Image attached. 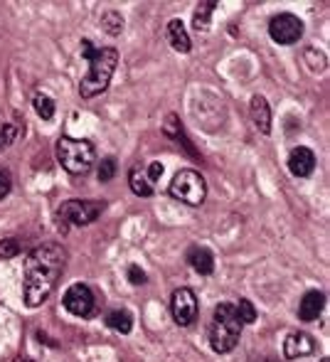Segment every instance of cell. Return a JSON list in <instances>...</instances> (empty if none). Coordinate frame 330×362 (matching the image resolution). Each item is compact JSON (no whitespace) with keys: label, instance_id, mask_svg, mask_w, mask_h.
<instances>
[{"label":"cell","instance_id":"obj_1","mask_svg":"<svg viewBox=\"0 0 330 362\" xmlns=\"http://www.w3.org/2000/svg\"><path fill=\"white\" fill-rule=\"evenodd\" d=\"M64 264H67V252L57 242L40 244L28 254L23 284V298L28 308H37L52 296L64 272Z\"/></svg>","mask_w":330,"mask_h":362},{"label":"cell","instance_id":"obj_2","mask_svg":"<svg viewBox=\"0 0 330 362\" xmlns=\"http://www.w3.org/2000/svg\"><path fill=\"white\" fill-rule=\"evenodd\" d=\"M82 54L89 62V74L79 81V96L94 99L104 94L111 84L116 67H119V49L116 47H94L91 40H82Z\"/></svg>","mask_w":330,"mask_h":362},{"label":"cell","instance_id":"obj_3","mask_svg":"<svg viewBox=\"0 0 330 362\" xmlns=\"http://www.w3.org/2000/svg\"><path fill=\"white\" fill-rule=\"evenodd\" d=\"M242 320L235 310V303H220L215 305V313L210 320V330H207V338H210V348L217 355H227L240 345L242 338Z\"/></svg>","mask_w":330,"mask_h":362},{"label":"cell","instance_id":"obj_4","mask_svg":"<svg viewBox=\"0 0 330 362\" xmlns=\"http://www.w3.org/2000/svg\"><path fill=\"white\" fill-rule=\"evenodd\" d=\"M57 160L69 175H86L96 163V148L86 139L74 136H59L57 141Z\"/></svg>","mask_w":330,"mask_h":362},{"label":"cell","instance_id":"obj_5","mask_svg":"<svg viewBox=\"0 0 330 362\" xmlns=\"http://www.w3.org/2000/svg\"><path fill=\"white\" fill-rule=\"evenodd\" d=\"M167 192H170V197L180 200L182 205L200 207L207 197V182L197 170L185 168V170L175 173V177H172L170 185H167Z\"/></svg>","mask_w":330,"mask_h":362},{"label":"cell","instance_id":"obj_6","mask_svg":"<svg viewBox=\"0 0 330 362\" xmlns=\"http://www.w3.org/2000/svg\"><path fill=\"white\" fill-rule=\"evenodd\" d=\"M104 210H106V202H99V200H67L59 205L57 217H59L62 229L86 227V224L96 222Z\"/></svg>","mask_w":330,"mask_h":362},{"label":"cell","instance_id":"obj_7","mask_svg":"<svg viewBox=\"0 0 330 362\" xmlns=\"http://www.w3.org/2000/svg\"><path fill=\"white\" fill-rule=\"evenodd\" d=\"M303 30H306L303 20L293 13H278L269 20V37L276 45H283V47L296 45L303 37Z\"/></svg>","mask_w":330,"mask_h":362},{"label":"cell","instance_id":"obj_8","mask_svg":"<svg viewBox=\"0 0 330 362\" xmlns=\"http://www.w3.org/2000/svg\"><path fill=\"white\" fill-rule=\"evenodd\" d=\"M170 313H172V320L182 328L195 323L197 313H200V303H197V296L192 288L182 286V288H175L170 296Z\"/></svg>","mask_w":330,"mask_h":362},{"label":"cell","instance_id":"obj_9","mask_svg":"<svg viewBox=\"0 0 330 362\" xmlns=\"http://www.w3.org/2000/svg\"><path fill=\"white\" fill-rule=\"evenodd\" d=\"M67 313L77 315V318H89L94 313V291H91L86 284H72L67 291H64L62 298Z\"/></svg>","mask_w":330,"mask_h":362},{"label":"cell","instance_id":"obj_10","mask_svg":"<svg viewBox=\"0 0 330 362\" xmlns=\"http://www.w3.org/2000/svg\"><path fill=\"white\" fill-rule=\"evenodd\" d=\"M288 170L293 177H311L316 170V153L306 146H296L288 153Z\"/></svg>","mask_w":330,"mask_h":362},{"label":"cell","instance_id":"obj_11","mask_svg":"<svg viewBox=\"0 0 330 362\" xmlns=\"http://www.w3.org/2000/svg\"><path fill=\"white\" fill-rule=\"evenodd\" d=\"M313 353H316V340L308 333H291L286 338V343H283V355H286V360H301Z\"/></svg>","mask_w":330,"mask_h":362},{"label":"cell","instance_id":"obj_12","mask_svg":"<svg viewBox=\"0 0 330 362\" xmlns=\"http://www.w3.org/2000/svg\"><path fill=\"white\" fill-rule=\"evenodd\" d=\"M249 116H252V124L259 134L269 136L271 134V109H269V101L261 94H254L249 101Z\"/></svg>","mask_w":330,"mask_h":362},{"label":"cell","instance_id":"obj_13","mask_svg":"<svg viewBox=\"0 0 330 362\" xmlns=\"http://www.w3.org/2000/svg\"><path fill=\"white\" fill-rule=\"evenodd\" d=\"M323 308H326V293L313 288V291H308L301 298V303H298V318H301L303 323H313V320H318V315L323 313Z\"/></svg>","mask_w":330,"mask_h":362},{"label":"cell","instance_id":"obj_14","mask_svg":"<svg viewBox=\"0 0 330 362\" xmlns=\"http://www.w3.org/2000/svg\"><path fill=\"white\" fill-rule=\"evenodd\" d=\"M165 37H167V42H170V47L175 49V52L187 54L192 49V40H190V35H187L185 23H182L180 18L167 20V25H165Z\"/></svg>","mask_w":330,"mask_h":362},{"label":"cell","instance_id":"obj_15","mask_svg":"<svg viewBox=\"0 0 330 362\" xmlns=\"http://www.w3.org/2000/svg\"><path fill=\"white\" fill-rule=\"evenodd\" d=\"M187 264H190L200 276H210V274L215 272V254L207 247L195 244V247L187 249Z\"/></svg>","mask_w":330,"mask_h":362},{"label":"cell","instance_id":"obj_16","mask_svg":"<svg viewBox=\"0 0 330 362\" xmlns=\"http://www.w3.org/2000/svg\"><path fill=\"white\" fill-rule=\"evenodd\" d=\"M163 134L167 136V139H172L177 146H182L185 148L190 156H197V151L192 148V144L187 141V134H185V129H182V124H180V119H177L175 114H167V119H165V124H163Z\"/></svg>","mask_w":330,"mask_h":362},{"label":"cell","instance_id":"obj_17","mask_svg":"<svg viewBox=\"0 0 330 362\" xmlns=\"http://www.w3.org/2000/svg\"><path fill=\"white\" fill-rule=\"evenodd\" d=\"M106 325H109L111 330H116V333L129 335L131 330H134V315L126 308H114L111 313H106Z\"/></svg>","mask_w":330,"mask_h":362},{"label":"cell","instance_id":"obj_18","mask_svg":"<svg viewBox=\"0 0 330 362\" xmlns=\"http://www.w3.org/2000/svg\"><path fill=\"white\" fill-rule=\"evenodd\" d=\"M129 185H131V190H134V195H139V197H151V195H153V185L148 182V177H146V170L141 165L131 168Z\"/></svg>","mask_w":330,"mask_h":362},{"label":"cell","instance_id":"obj_19","mask_svg":"<svg viewBox=\"0 0 330 362\" xmlns=\"http://www.w3.org/2000/svg\"><path fill=\"white\" fill-rule=\"evenodd\" d=\"M217 3L215 0H205V3H200L195 8V13H192V28H195V33H207V28H210V15L215 13Z\"/></svg>","mask_w":330,"mask_h":362},{"label":"cell","instance_id":"obj_20","mask_svg":"<svg viewBox=\"0 0 330 362\" xmlns=\"http://www.w3.org/2000/svg\"><path fill=\"white\" fill-rule=\"evenodd\" d=\"M101 28H104L111 37H116V35L124 33V15H121L119 10H106V13L101 15Z\"/></svg>","mask_w":330,"mask_h":362},{"label":"cell","instance_id":"obj_21","mask_svg":"<svg viewBox=\"0 0 330 362\" xmlns=\"http://www.w3.org/2000/svg\"><path fill=\"white\" fill-rule=\"evenodd\" d=\"M33 106H35V111H37V116L42 121H49L54 116V101H52V96H47V94H35Z\"/></svg>","mask_w":330,"mask_h":362},{"label":"cell","instance_id":"obj_22","mask_svg":"<svg viewBox=\"0 0 330 362\" xmlns=\"http://www.w3.org/2000/svg\"><path fill=\"white\" fill-rule=\"evenodd\" d=\"M303 59L308 62V69H311V72H326L328 69V57L323 52H318V49H306V52H303Z\"/></svg>","mask_w":330,"mask_h":362},{"label":"cell","instance_id":"obj_23","mask_svg":"<svg viewBox=\"0 0 330 362\" xmlns=\"http://www.w3.org/2000/svg\"><path fill=\"white\" fill-rule=\"evenodd\" d=\"M237 315H240L242 325H252L254 320H257V308H254V303L249 298H240V303L235 305Z\"/></svg>","mask_w":330,"mask_h":362},{"label":"cell","instance_id":"obj_24","mask_svg":"<svg viewBox=\"0 0 330 362\" xmlns=\"http://www.w3.org/2000/svg\"><path fill=\"white\" fill-rule=\"evenodd\" d=\"M99 182H111L114 180V175H116V158H111V156H106L104 160L99 163Z\"/></svg>","mask_w":330,"mask_h":362},{"label":"cell","instance_id":"obj_25","mask_svg":"<svg viewBox=\"0 0 330 362\" xmlns=\"http://www.w3.org/2000/svg\"><path fill=\"white\" fill-rule=\"evenodd\" d=\"M20 252H23V247H20V242L15 237L0 242V259H15Z\"/></svg>","mask_w":330,"mask_h":362},{"label":"cell","instance_id":"obj_26","mask_svg":"<svg viewBox=\"0 0 330 362\" xmlns=\"http://www.w3.org/2000/svg\"><path fill=\"white\" fill-rule=\"evenodd\" d=\"M15 139H18V129L13 124H0V151L13 146Z\"/></svg>","mask_w":330,"mask_h":362},{"label":"cell","instance_id":"obj_27","mask_svg":"<svg viewBox=\"0 0 330 362\" xmlns=\"http://www.w3.org/2000/svg\"><path fill=\"white\" fill-rule=\"evenodd\" d=\"M126 276H129V281L134 284V286H143V284L148 281V276H146V272L139 267V264H131L129 272H126Z\"/></svg>","mask_w":330,"mask_h":362},{"label":"cell","instance_id":"obj_28","mask_svg":"<svg viewBox=\"0 0 330 362\" xmlns=\"http://www.w3.org/2000/svg\"><path fill=\"white\" fill-rule=\"evenodd\" d=\"M10 190H13V175H10V170L0 168V200H5L10 195Z\"/></svg>","mask_w":330,"mask_h":362},{"label":"cell","instance_id":"obj_29","mask_svg":"<svg viewBox=\"0 0 330 362\" xmlns=\"http://www.w3.org/2000/svg\"><path fill=\"white\" fill-rule=\"evenodd\" d=\"M163 170H165L163 163H158V160H153V163L148 165V170H146V177H148V182H151L153 187H155V182H158L160 177H163Z\"/></svg>","mask_w":330,"mask_h":362},{"label":"cell","instance_id":"obj_30","mask_svg":"<svg viewBox=\"0 0 330 362\" xmlns=\"http://www.w3.org/2000/svg\"><path fill=\"white\" fill-rule=\"evenodd\" d=\"M13 362H28V360H25V358H15Z\"/></svg>","mask_w":330,"mask_h":362},{"label":"cell","instance_id":"obj_31","mask_svg":"<svg viewBox=\"0 0 330 362\" xmlns=\"http://www.w3.org/2000/svg\"><path fill=\"white\" fill-rule=\"evenodd\" d=\"M321 362H330V360H328V358H323V360H321Z\"/></svg>","mask_w":330,"mask_h":362}]
</instances>
